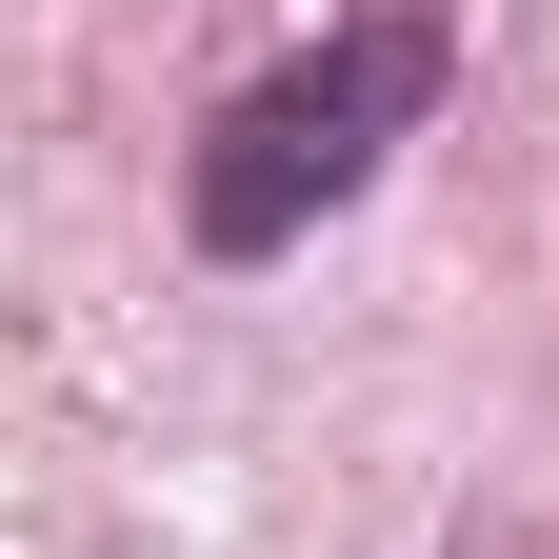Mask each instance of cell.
Segmentation results:
<instances>
[{
  "mask_svg": "<svg viewBox=\"0 0 559 559\" xmlns=\"http://www.w3.org/2000/svg\"><path fill=\"white\" fill-rule=\"evenodd\" d=\"M460 81V21L440 0H360L340 40H300L280 81H240L221 120H200V160H180V221L200 260H280L300 221H340V200L380 180V140H419Z\"/></svg>",
  "mask_w": 559,
  "mask_h": 559,
  "instance_id": "1",
  "label": "cell"
}]
</instances>
